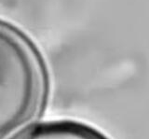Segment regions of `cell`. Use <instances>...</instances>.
Returning a JSON list of instances; mask_svg holds the SVG:
<instances>
[{
	"mask_svg": "<svg viewBox=\"0 0 149 139\" xmlns=\"http://www.w3.org/2000/svg\"><path fill=\"white\" fill-rule=\"evenodd\" d=\"M43 67L26 36L0 20V139H11L38 109Z\"/></svg>",
	"mask_w": 149,
	"mask_h": 139,
	"instance_id": "obj_1",
	"label": "cell"
},
{
	"mask_svg": "<svg viewBox=\"0 0 149 139\" xmlns=\"http://www.w3.org/2000/svg\"><path fill=\"white\" fill-rule=\"evenodd\" d=\"M15 139H110L91 125L71 119H55L35 125Z\"/></svg>",
	"mask_w": 149,
	"mask_h": 139,
	"instance_id": "obj_2",
	"label": "cell"
}]
</instances>
